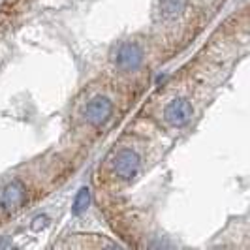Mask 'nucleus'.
<instances>
[{"mask_svg":"<svg viewBox=\"0 0 250 250\" xmlns=\"http://www.w3.org/2000/svg\"><path fill=\"white\" fill-rule=\"evenodd\" d=\"M139 167H141V160H139L138 152L130 149L119 150L113 160V171L123 181H134L139 173Z\"/></svg>","mask_w":250,"mask_h":250,"instance_id":"obj_1","label":"nucleus"},{"mask_svg":"<svg viewBox=\"0 0 250 250\" xmlns=\"http://www.w3.org/2000/svg\"><path fill=\"white\" fill-rule=\"evenodd\" d=\"M26 200V188L21 181H12L0 190V209L4 213H15Z\"/></svg>","mask_w":250,"mask_h":250,"instance_id":"obj_2","label":"nucleus"},{"mask_svg":"<svg viewBox=\"0 0 250 250\" xmlns=\"http://www.w3.org/2000/svg\"><path fill=\"white\" fill-rule=\"evenodd\" d=\"M192 115H194V107H192L190 102L185 100V98H175V100H171L166 105V109H164L166 121L171 126H175V128L187 126L188 123H190V119H192Z\"/></svg>","mask_w":250,"mask_h":250,"instance_id":"obj_3","label":"nucleus"},{"mask_svg":"<svg viewBox=\"0 0 250 250\" xmlns=\"http://www.w3.org/2000/svg\"><path fill=\"white\" fill-rule=\"evenodd\" d=\"M115 62L121 70L125 72H136L139 66L143 64V49L139 47L138 43H123L119 49H117V57H115Z\"/></svg>","mask_w":250,"mask_h":250,"instance_id":"obj_4","label":"nucleus"},{"mask_svg":"<svg viewBox=\"0 0 250 250\" xmlns=\"http://www.w3.org/2000/svg\"><path fill=\"white\" fill-rule=\"evenodd\" d=\"M113 104L105 96H94L85 107V119L88 125L102 126L107 123V119L111 117Z\"/></svg>","mask_w":250,"mask_h":250,"instance_id":"obj_5","label":"nucleus"},{"mask_svg":"<svg viewBox=\"0 0 250 250\" xmlns=\"http://www.w3.org/2000/svg\"><path fill=\"white\" fill-rule=\"evenodd\" d=\"M187 0H156V10L162 19H175L185 10Z\"/></svg>","mask_w":250,"mask_h":250,"instance_id":"obj_6","label":"nucleus"},{"mask_svg":"<svg viewBox=\"0 0 250 250\" xmlns=\"http://www.w3.org/2000/svg\"><path fill=\"white\" fill-rule=\"evenodd\" d=\"M88 205H90V190L83 187L77 192V196H75L74 205H72V214L74 216H81L88 209Z\"/></svg>","mask_w":250,"mask_h":250,"instance_id":"obj_7","label":"nucleus"},{"mask_svg":"<svg viewBox=\"0 0 250 250\" xmlns=\"http://www.w3.org/2000/svg\"><path fill=\"white\" fill-rule=\"evenodd\" d=\"M47 226H49V218H47L45 214H40V216H36V218L32 220V229H34V231L45 229Z\"/></svg>","mask_w":250,"mask_h":250,"instance_id":"obj_8","label":"nucleus"},{"mask_svg":"<svg viewBox=\"0 0 250 250\" xmlns=\"http://www.w3.org/2000/svg\"><path fill=\"white\" fill-rule=\"evenodd\" d=\"M10 247H13L12 243H0V249H10Z\"/></svg>","mask_w":250,"mask_h":250,"instance_id":"obj_9","label":"nucleus"}]
</instances>
